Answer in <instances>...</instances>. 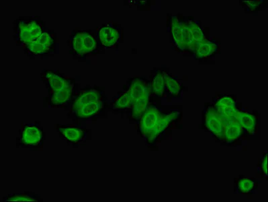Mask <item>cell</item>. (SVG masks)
Segmentation results:
<instances>
[{
    "label": "cell",
    "instance_id": "e0dca14e",
    "mask_svg": "<svg viewBox=\"0 0 268 202\" xmlns=\"http://www.w3.org/2000/svg\"><path fill=\"white\" fill-rule=\"evenodd\" d=\"M151 93H147L146 95L143 96L142 97L139 98L135 102L131 108V117L135 120H138L141 118L143 114L146 111L148 107L149 96Z\"/></svg>",
    "mask_w": 268,
    "mask_h": 202
},
{
    "label": "cell",
    "instance_id": "603a6c76",
    "mask_svg": "<svg viewBox=\"0 0 268 202\" xmlns=\"http://www.w3.org/2000/svg\"><path fill=\"white\" fill-rule=\"evenodd\" d=\"M114 107L116 109H126L128 108H132L131 101H130L127 92L122 94L114 101Z\"/></svg>",
    "mask_w": 268,
    "mask_h": 202
},
{
    "label": "cell",
    "instance_id": "8992f818",
    "mask_svg": "<svg viewBox=\"0 0 268 202\" xmlns=\"http://www.w3.org/2000/svg\"><path fill=\"white\" fill-rule=\"evenodd\" d=\"M98 38L104 47L114 48L119 41L120 31L113 24L104 25L99 28Z\"/></svg>",
    "mask_w": 268,
    "mask_h": 202
},
{
    "label": "cell",
    "instance_id": "4fadbf2b",
    "mask_svg": "<svg viewBox=\"0 0 268 202\" xmlns=\"http://www.w3.org/2000/svg\"><path fill=\"white\" fill-rule=\"evenodd\" d=\"M259 181L254 178H246L241 177L237 180L236 189L239 193L249 194L255 192Z\"/></svg>",
    "mask_w": 268,
    "mask_h": 202
},
{
    "label": "cell",
    "instance_id": "d6986e66",
    "mask_svg": "<svg viewBox=\"0 0 268 202\" xmlns=\"http://www.w3.org/2000/svg\"><path fill=\"white\" fill-rule=\"evenodd\" d=\"M243 130L244 129L241 125L234 120L224 128V139H226L228 142H231L240 136L242 134Z\"/></svg>",
    "mask_w": 268,
    "mask_h": 202
},
{
    "label": "cell",
    "instance_id": "d4e9b609",
    "mask_svg": "<svg viewBox=\"0 0 268 202\" xmlns=\"http://www.w3.org/2000/svg\"><path fill=\"white\" fill-rule=\"evenodd\" d=\"M6 201H37V199H35V197L30 196V195L26 194H20V195H10L6 197L5 199Z\"/></svg>",
    "mask_w": 268,
    "mask_h": 202
},
{
    "label": "cell",
    "instance_id": "44dd1931",
    "mask_svg": "<svg viewBox=\"0 0 268 202\" xmlns=\"http://www.w3.org/2000/svg\"><path fill=\"white\" fill-rule=\"evenodd\" d=\"M165 90L168 91L170 95L177 97L180 95L182 84L174 77L165 72Z\"/></svg>",
    "mask_w": 268,
    "mask_h": 202
},
{
    "label": "cell",
    "instance_id": "5b68a950",
    "mask_svg": "<svg viewBox=\"0 0 268 202\" xmlns=\"http://www.w3.org/2000/svg\"><path fill=\"white\" fill-rule=\"evenodd\" d=\"M162 116L163 114L155 106L147 107L146 111L141 116L140 129L143 137L148 138Z\"/></svg>",
    "mask_w": 268,
    "mask_h": 202
},
{
    "label": "cell",
    "instance_id": "7a4b0ae2",
    "mask_svg": "<svg viewBox=\"0 0 268 202\" xmlns=\"http://www.w3.org/2000/svg\"><path fill=\"white\" fill-rule=\"evenodd\" d=\"M42 23L37 20H23L18 24V40L24 46L36 41L43 34Z\"/></svg>",
    "mask_w": 268,
    "mask_h": 202
},
{
    "label": "cell",
    "instance_id": "ba28073f",
    "mask_svg": "<svg viewBox=\"0 0 268 202\" xmlns=\"http://www.w3.org/2000/svg\"><path fill=\"white\" fill-rule=\"evenodd\" d=\"M99 102L103 101H102V95L98 91L95 89L84 91L80 94L73 104L72 111L75 112L86 104L99 103Z\"/></svg>",
    "mask_w": 268,
    "mask_h": 202
},
{
    "label": "cell",
    "instance_id": "277c9868",
    "mask_svg": "<svg viewBox=\"0 0 268 202\" xmlns=\"http://www.w3.org/2000/svg\"><path fill=\"white\" fill-rule=\"evenodd\" d=\"M171 29L174 41L178 47L183 51H192V43L189 38L186 24L179 21L178 18L174 16L172 18Z\"/></svg>",
    "mask_w": 268,
    "mask_h": 202
},
{
    "label": "cell",
    "instance_id": "ffe728a7",
    "mask_svg": "<svg viewBox=\"0 0 268 202\" xmlns=\"http://www.w3.org/2000/svg\"><path fill=\"white\" fill-rule=\"evenodd\" d=\"M165 72L164 71L157 72L151 84V91L159 97H163L165 91Z\"/></svg>",
    "mask_w": 268,
    "mask_h": 202
},
{
    "label": "cell",
    "instance_id": "6da1fadb",
    "mask_svg": "<svg viewBox=\"0 0 268 202\" xmlns=\"http://www.w3.org/2000/svg\"><path fill=\"white\" fill-rule=\"evenodd\" d=\"M73 52L78 56L88 55L96 51V37L93 33L88 31H78L71 40Z\"/></svg>",
    "mask_w": 268,
    "mask_h": 202
},
{
    "label": "cell",
    "instance_id": "7402d4cb",
    "mask_svg": "<svg viewBox=\"0 0 268 202\" xmlns=\"http://www.w3.org/2000/svg\"><path fill=\"white\" fill-rule=\"evenodd\" d=\"M24 47L30 53L36 54V55H42V54L48 53L51 50L50 48L41 44L37 41H34V42L30 43V44L25 45Z\"/></svg>",
    "mask_w": 268,
    "mask_h": 202
},
{
    "label": "cell",
    "instance_id": "ac0fdd59",
    "mask_svg": "<svg viewBox=\"0 0 268 202\" xmlns=\"http://www.w3.org/2000/svg\"><path fill=\"white\" fill-rule=\"evenodd\" d=\"M218 46L215 43L211 41H206L199 46L198 49L195 52V57L198 60H203L205 58L213 55L215 52H217Z\"/></svg>",
    "mask_w": 268,
    "mask_h": 202
},
{
    "label": "cell",
    "instance_id": "7c38bea8",
    "mask_svg": "<svg viewBox=\"0 0 268 202\" xmlns=\"http://www.w3.org/2000/svg\"><path fill=\"white\" fill-rule=\"evenodd\" d=\"M234 119L247 132L251 134H254L256 130L257 121L253 114L249 112L238 111Z\"/></svg>",
    "mask_w": 268,
    "mask_h": 202
},
{
    "label": "cell",
    "instance_id": "cb8c5ba5",
    "mask_svg": "<svg viewBox=\"0 0 268 202\" xmlns=\"http://www.w3.org/2000/svg\"><path fill=\"white\" fill-rule=\"evenodd\" d=\"M220 116L228 119H234L239 111L236 107H215Z\"/></svg>",
    "mask_w": 268,
    "mask_h": 202
},
{
    "label": "cell",
    "instance_id": "4316f807",
    "mask_svg": "<svg viewBox=\"0 0 268 202\" xmlns=\"http://www.w3.org/2000/svg\"><path fill=\"white\" fill-rule=\"evenodd\" d=\"M260 168L261 172H262L263 176H264L265 178H267V154H265L264 157H263L262 159H261Z\"/></svg>",
    "mask_w": 268,
    "mask_h": 202
},
{
    "label": "cell",
    "instance_id": "52a82bcc",
    "mask_svg": "<svg viewBox=\"0 0 268 202\" xmlns=\"http://www.w3.org/2000/svg\"><path fill=\"white\" fill-rule=\"evenodd\" d=\"M24 145L35 147L40 145L43 140V132L35 125H28L23 129L21 137Z\"/></svg>",
    "mask_w": 268,
    "mask_h": 202
},
{
    "label": "cell",
    "instance_id": "9a60e30c",
    "mask_svg": "<svg viewBox=\"0 0 268 202\" xmlns=\"http://www.w3.org/2000/svg\"><path fill=\"white\" fill-rule=\"evenodd\" d=\"M59 131L66 140L72 143H77L82 140L85 136L84 131L76 127H60Z\"/></svg>",
    "mask_w": 268,
    "mask_h": 202
},
{
    "label": "cell",
    "instance_id": "30bf717a",
    "mask_svg": "<svg viewBox=\"0 0 268 202\" xmlns=\"http://www.w3.org/2000/svg\"><path fill=\"white\" fill-rule=\"evenodd\" d=\"M188 30L189 38L192 43V51L196 52L199 46L207 41L200 26L194 21H190L186 24Z\"/></svg>",
    "mask_w": 268,
    "mask_h": 202
},
{
    "label": "cell",
    "instance_id": "3957f363",
    "mask_svg": "<svg viewBox=\"0 0 268 202\" xmlns=\"http://www.w3.org/2000/svg\"><path fill=\"white\" fill-rule=\"evenodd\" d=\"M236 119H228L220 116L215 107H210L206 113V125L208 130L219 139L224 138V131L226 126Z\"/></svg>",
    "mask_w": 268,
    "mask_h": 202
},
{
    "label": "cell",
    "instance_id": "484cf974",
    "mask_svg": "<svg viewBox=\"0 0 268 202\" xmlns=\"http://www.w3.org/2000/svg\"><path fill=\"white\" fill-rule=\"evenodd\" d=\"M236 101L230 97H223L215 104V107H236Z\"/></svg>",
    "mask_w": 268,
    "mask_h": 202
},
{
    "label": "cell",
    "instance_id": "5bb4252c",
    "mask_svg": "<svg viewBox=\"0 0 268 202\" xmlns=\"http://www.w3.org/2000/svg\"><path fill=\"white\" fill-rule=\"evenodd\" d=\"M178 116V113H171L169 114H163L161 118H160L159 122L157 124V126H155L154 130L151 133L147 141L149 143H152L156 139L157 137L159 136V135L161 133L163 132L164 130L167 128L168 125L170 124V122L174 120H175L176 117Z\"/></svg>",
    "mask_w": 268,
    "mask_h": 202
},
{
    "label": "cell",
    "instance_id": "8fae6325",
    "mask_svg": "<svg viewBox=\"0 0 268 202\" xmlns=\"http://www.w3.org/2000/svg\"><path fill=\"white\" fill-rule=\"evenodd\" d=\"M74 83L70 81L61 90L51 95V104L55 107H59L68 103L74 92Z\"/></svg>",
    "mask_w": 268,
    "mask_h": 202
},
{
    "label": "cell",
    "instance_id": "2e32d148",
    "mask_svg": "<svg viewBox=\"0 0 268 202\" xmlns=\"http://www.w3.org/2000/svg\"><path fill=\"white\" fill-rule=\"evenodd\" d=\"M103 106V102L86 104L75 111L76 118L79 119H88L97 114Z\"/></svg>",
    "mask_w": 268,
    "mask_h": 202
},
{
    "label": "cell",
    "instance_id": "9c48e42d",
    "mask_svg": "<svg viewBox=\"0 0 268 202\" xmlns=\"http://www.w3.org/2000/svg\"><path fill=\"white\" fill-rule=\"evenodd\" d=\"M45 80L49 84L51 95L61 90L71 80L63 75L57 74L53 71H47L45 74Z\"/></svg>",
    "mask_w": 268,
    "mask_h": 202
}]
</instances>
